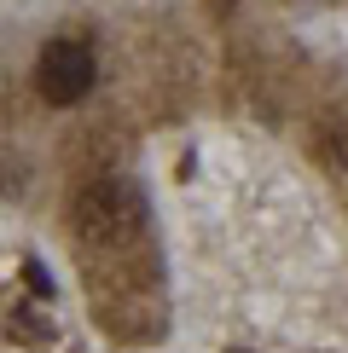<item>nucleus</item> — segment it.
Instances as JSON below:
<instances>
[{
	"label": "nucleus",
	"instance_id": "f257e3e1",
	"mask_svg": "<svg viewBox=\"0 0 348 353\" xmlns=\"http://www.w3.org/2000/svg\"><path fill=\"white\" fill-rule=\"evenodd\" d=\"M145 220V203H139V191L128 185V180H99V185H87L81 197H76V226H81V238H122V232H134Z\"/></svg>",
	"mask_w": 348,
	"mask_h": 353
},
{
	"label": "nucleus",
	"instance_id": "20e7f679",
	"mask_svg": "<svg viewBox=\"0 0 348 353\" xmlns=\"http://www.w3.org/2000/svg\"><path fill=\"white\" fill-rule=\"evenodd\" d=\"M221 6H232V0H221Z\"/></svg>",
	"mask_w": 348,
	"mask_h": 353
},
{
	"label": "nucleus",
	"instance_id": "7ed1b4c3",
	"mask_svg": "<svg viewBox=\"0 0 348 353\" xmlns=\"http://www.w3.org/2000/svg\"><path fill=\"white\" fill-rule=\"evenodd\" d=\"M23 278H29V290H35V296H52V278H47L41 261H23Z\"/></svg>",
	"mask_w": 348,
	"mask_h": 353
},
{
	"label": "nucleus",
	"instance_id": "f03ea898",
	"mask_svg": "<svg viewBox=\"0 0 348 353\" xmlns=\"http://www.w3.org/2000/svg\"><path fill=\"white\" fill-rule=\"evenodd\" d=\"M35 87H41L47 105H76V99H87V87H93V52H87L81 41H52V47H41Z\"/></svg>",
	"mask_w": 348,
	"mask_h": 353
}]
</instances>
